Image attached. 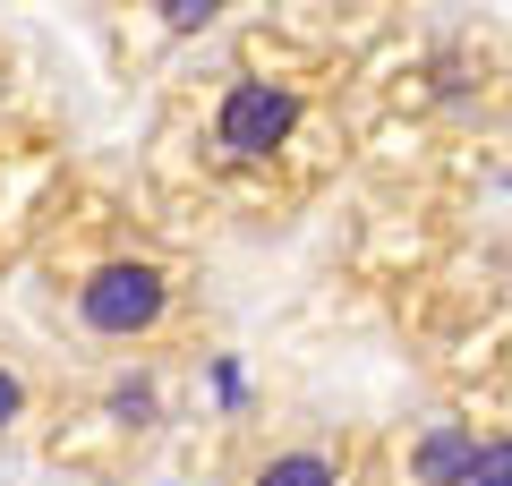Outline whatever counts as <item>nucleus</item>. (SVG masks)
Masks as SVG:
<instances>
[{"instance_id":"f257e3e1","label":"nucleus","mask_w":512,"mask_h":486,"mask_svg":"<svg viewBox=\"0 0 512 486\" xmlns=\"http://www.w3.org/2000/svg\"><path fill=\"white\" fill-rule=\"evenodd\" d=\"M60 316H69L86 342H103V350H146V342H163L171 316H180V265L154 256V248H103V256H86V265L69 273Z\"/></svg>"},{"instance_id":"f03ea898","label":"nucleus","mask_w":512,"mask_h":486,"mask_svg":"<svg viewBox=\"0 0 512 486\" xmlns=\"http://www.w3.org/2000/svg\"><path fill=\"white\" fill-rule=\"evenodd\" d=\"M299 120H308V94H299L291 77H231V86L214 94V120H205V154H214L222 171L274 162L282 145L299 137Z\"/></svg>"},{"instance_id":"7ed1b4c3","label":"nucleus","mask_w":512,"mask_h":486,"mask_svg":"<svg viewBox=\"0 0 512 486\" xmlns=\"http://www.w3.org/2000/svg\"><path fill=\"white\" fill-rule=\"evenodd\" d=\"M478 418H427L393 444V486H470Z\"/></svg>"},{"instance_id":"20e7f679","label":"nucleus","mask_w":512,"mask_h":486,"mask_svg":"<svg viewBox=\"0 0 512 486\" xmlns=\"http://www.w3.org/2000/svg\"><path fill=\"white\" fill-rule=\"evenodd\" d=\"M239 486H350V461L316 435H299V444H265L239 469Z\"/></svg>"},{"instance_id":"39448f33","label":"nucleus","mask_w":512,"mask_h":486,"mask_svg":"<svg viewBox=\"0 0 512 486\" xmlns=\"http://www.w3.org/2000/svg\"><path fill=\"white\" fill-rule=\"evenodd\" d=\"M26 418H35V367L0 350V444H9V435H18Z\"/></svg>"},{"instance_id":"423d86ee","label":"nucleus","mask_w":512,"mask_h":486,"mask_svg":"<svg viewBox=\"0 0 512 486\" xmlns=\"http://www.w3.org/2000/svg\"><path fill=\"white\" fill-rule=\"evenodd\" d=\"M470 486H512V418L478 427V452H470Z\"/></svg>"},{"instance_id":"0eeeda50","label":"nucleus","mask_w":512,"mask_h":486,"mask_svg":"<svg viewBox=\"0 0 512 486\" xmlns=\"http://www.w3.org/2000/svg\"><path fill=\"white\" fill-rule=\"evenodd\" d=\"M146 9H154L163 26H180V35H188V26H205V18H214L222 0H146Z\"/></svg>"}]
</instances>
